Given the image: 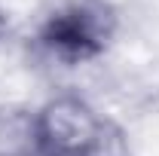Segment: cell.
<instances>
[{
  "instance_id": "cell-2",
  "label": "cell",
  "mask_w": 159,
  "mask_h": 156,
  "mask_svg": "<svg viewBox=\"0 0 159 156\" xmlns=\"http://www.w3.org/2000/svg\"><path fill=\"white\" fill-rule=\"evenodd\" d=\"M116 34V12L107 0H49L37 43L64 64L98 58Z\"/></svg>"
},
{
  "instance_id": "cell-3",
  "label": "cell",
  "mask_w": 159,
  "mask_h": 156,
  "mask_svg": "<svg viewBox=\"0 0 159 156\" xmlns=\"http://www.w3.org/2000/svg\"><path fill=\"white\" fill-rule=\"evenodd\" d=\"M0 156H40L37 113L0 107Z\"/></svg>"
},
{
  "instance_id": "cell-1",
  "label": "cell",
  "mask_w": 159,
  "mask_h": 156,
  "mask_svg": "<svg viewBox=\"0 0 159 156\" xmlns=\"http://www.w3.org/2000/svg\"><path fill=\"white\" fill-rule=\"evenodd\" d=\"M37 141L40 156H132L122 129L77 95H61L37 113Z\"/></svg>"
}]
</instances>
